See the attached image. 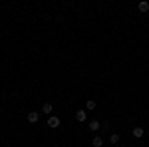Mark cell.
<instances>
[{
    "label": "cell",
    "mask_w": 149,
    "mask_h": 147,
    "mask_svg": "<svg viewBox=\"0 0 149 147\" xmlns=\"http://www.w3.org/2000/svg\"><path fill=\"white\" fill-rule=\"evenodd\" d=\"M58 125H60V117L50 115V117H48V127H58Z\"/></svg>",
    "instance_id": "cell-1"
},
{
    "label": "cell",
    "mask_w": 149,
    "mask_h": 147,
    "mask_svg": "<svg viewBox=\"0 0 149 147\" xmlns=\"http://www.w3.org/2000/svg\"><path fill=\"white\" fill-rule=\"evenodd\" d=\"M38 119H40V113L38 111H30L28 113V121H30V123H38Z\"/></svg>",
    "instance_id": "cell-2"
},
{
    "label": "cell",
    "mask_w": 149,
    "mask_h": 147,
    "mask_svg": "<svg viewBox=\"0 0 149 147\" xmlns=\"http://www.w3.org/2000/svg\"><path fill=\"white\" fill-rule=\"evenodd\" d=\"M86 109H78V111H76V119H78V121H80V123H84V121H86Z\"/></svg>",
    "instance_id": "cell-3"
},
{
    "label": "cell",
    "mask_w": 149,
    "mask_h": 147,
    "mask_svg": "<svg viewBox=\"0 0 149 147\" xmlns=\"http://www.w3.org/2000/svg\"><path fill=\"white\" fill-rule=\"evenodd\" d=\"M52 111H54V105H52L50 102H46L44 105H42V113H46V115H50Z\"/></svg>",
    "instance_id": "cell-4"
},
{
    "label": "cell",
    "mask_w": 149,
    "mask_h": 147,
    "mask_svg": "<svg viewBox=\"0 0 149 147\" xmlns=\"http://www.w3.org/2000/svg\"><path fill=\"white\" fill-rule=\"evenodd\" d=\"M100 129H102V125H100V121H97V119L90 121V131H100Z\"/></svg>",
    "instance_id": "cell-5"
},
{
    "label": "cell",
    "mask_w": 149,
    "mask_h": 147,
    "mask_svg": "<svg viewBox=\"0 0 149 147\" xmlns=\"http://www.w3.org/2000/svg\"><path fill=\"white\" fill-rule=\"evenodd\" d=\"M143 133H145V131H143V127H133V137H135V139H141Z\"/></svg>",
    "instance_id": "cell-6"
},
{
    "label": "cell",
    "mask_w": 149,
    "mask_h": 147,
    "mask_svg": "<svg viewBox=\"0 0 149 147\" xmlns=\"http://www.w3.org/2000/svg\"><path fill=\"white\" fill-rule=\"evenodd\" d=\"M139 12H147L149 10V2H139Z\"/></svg>",
    "instance_id": "cell-7"
},
{
    "label": "cell",
    "mask_w": 149,
    "mask_h": 147,
    "mask_svg": "<svg viewBox=\"0 0 149 147\" xmlns=\"http://www.w3.org/2000/svg\"><path fill=\"white\" fill-rule=\"evenodd\" d=\"M92 145H93V147H102V145H103V139H102V137H93Z\"/></svg>",
    "instance_id": "cell-8"
},
{
    "label": "cell",
    "mask_w": 149,
    "mask_h": 147,
    "mask_svg": "<svg viewBox=\"0 0 149 147\" xmlns=\"http://www.w3.org/2000/svg\"><path fill=\"white\" fill-rule=\"evenodd\" d=\"M86 109H90V111L95 109V102H93V100H88V102H86Z\"/></svg>",
    "instance_id": "cell-9"
},
{
    "label": "cell",
    "mask_w": 149,
    "mask_h": 147,
    "mask_svg": "<svg viewBox=\"0 0 149 147\" xmlns=\"http://www.w3.org/2000/svg\"><path fill=\"white\" fill-rule=\"evenodd\" d=\"M109 141H111V143H119V135H115V133H113V135L109 137Z\"/></svg>",
    "instance_id": "cell-10"
}]
</instances>
